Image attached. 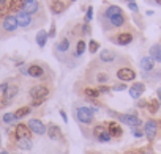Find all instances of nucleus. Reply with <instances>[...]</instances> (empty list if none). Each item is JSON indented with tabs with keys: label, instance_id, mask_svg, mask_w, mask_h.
<instances>
[{
	"label": "nucleus",
	"instance_id": "39",
	"mask_svg": "<svg viewBox=\"0 0 161 154\" xmlns=\"http://www.w3.org/2000/svg\"><path fill=\"white\" fill-rule=\"evenodd\" d=\"M126 88V85L125 84H117V85H114L112 87V90H115V91H123Z\"/></svg>",
	"mask_w": 161,
	"mask_h": 154
},
{
	"label": "nucleus",
	"instance_id": "1",
	"mask_svg": "<svg viewBox=\"0 0 161 154\" xmlns=\"http://www.w3.org/2000/svg\"><path fill=\"white\" fill-rule=\"evenodd\" d=\"M93 110L90 107H77L76 109V118L82 124H92L93 123Z\"/></svg>",
	"mask_w": 161,
	"mask_h": 154
},
{
	"label": "nucleus",
	"instance_id": "10",
	"mask_svg": "<svg viewBox=\"0 0 161 154\" xmlns=\"http://www.w3.org/2000/svg\"><path fill=\"white\" fill-rule=\"evenodd\" d=\"M16 138L21 140V138H30L32 137V131L29 129L27 124H18L16 126Z\"/></svg>",
	"mask_w": 161,
	"mask_h": 154
},
{
	"label": "nucleus",
	"instance_id": "3",
	"mask_svg": "<svg viewBox=\"0 0 161 154\" xmlns=\"http://www.w3.org/2000/svg\"><path fill=\"white\" fill-rule=\"evenodd\" d=\"M93 137L98 140V141H109L112 137L108 131V127H104L103 124H98L93 127Z\"/></svg>",
	"mask_w": 161,
	"mask_h": 154
},
{
	"label": "nucleus",
	"instance_id": "18",
	"mask_svg": "<svg viewBox=\"0 0 161 154\" xmlns=\"http://www.w3.org/2000/svg\"><path fill=\"white\" fill-rule=\"evenodd\" d=\"M153 66H155V61L152 60V57H142L141 58V68H142V71L144 72H150V71H153Z\"/></svg>",
	"mask_w": 161,
	"mask_h": 154
},
{
	"label": "nucleus",
	"instance_id": "47",
	"mask_svg": "<svg viewBox=\"0 0 161 154\" xmlns=\"http://www.w3.org/2000/svg\"><path fill=\"white\" fill-rule=\"evenodd\" d=\"M5 2H7V0H0V7H3V5H5Z\"/></svg>",
	"mask_w": 161,
	"mask_h": 154
},
{
	"label": "nucleus",
	"instance_id": "41",
	"mask_svg": "<svg viewBox=\"0 0 161 154\" xmlns=\"http://www.w3.org/2000/svg\"><path fill=\"white\" fill-rule=\"evenodd\" d=\"M98 91H100V95H101V93H109L111 88L106 87V85H100V87H98Z\"/></svg>",
	"mask_w": 161,
	"mask_h": 154
},
{
	"label": "nucleus",
	"instance_id": "32",
	"mask_svg": "<svg viewBox=\"0 0 161 154\" xmlns=\"http://www.w3.org/2000/svg\"><path fill=\"white\" fill-rule=\"evenodd\" d=\"M18 118H16V115L14 113H5L3 115V121L7 123V124H11V123H14Z\"/></svg>",
	"mask_w": 161,
	"mask_h": 154
},
{
	"label": "nucleus",
	"instance_id": "8",
	"mask_svg": "<svg viewBox=\"0 0 161 154\" xmlns=\"http://www.w3.org/2000/svg\"><path fill=\"white\" fill-rule=\"evenodd\" d=\"M144 132H145V135H147L148 140H153V138L156 137V132H158V123H156L155 120H148V121L145 123Z\"/></svg>",
	"mask_w": 161,
	"mask_h": 154
},
{
	"label": "nucleus",
	"instance_id": "33",
	"mask_svg": "<svg viewBox=\"0 0 161 154\" xmlns=\"http://www.w3.org/2000/svg\"><path fill=\"white\" fill-rule=\"evenodd\" d=\"M98 47H100V44H98V41H95V39H92V41L89 43V52H90V54H95V52L98 50Z\"/></svg>",
	"mask_w": 161,
	"mask_h": 154
},
{
	"label": "nucleus",
	"instance_id": "46",
	"mask_svg": "<svg viewBox=\"0 0 161 154\" xmlns=\"http://www.w3.org/2000/svg\"><path fill=\"white\" fill-rule=\"evenodd\" d=\"M60 115H62V118H63V121H68V120H66V113H65L63 110L60 112Z\"/></svg>",
	"mask_w": 161,
	"mask_h": 154
},
{
	"label": "nucleus",
	"instance_id": "2",
	"mask_svg": "<svg viewBox=\"0 0 161 154\" xmlns=\"http://www.w3.org/2000/svg\"><path fill=\"white\" fill-rule=\"evenodd\" d=\"M29 95H30L32 99H47V96H49V88H47L46 85H35V87L30 88Z\"/></svg>",
	"mask_w": 161,
	"mask_h": 154
},
{
	"label": "nucleus",
	"instance_id": "36",
	"mask_svg": "<svg viewBox=\"0 0 161 154\" xmlns=\"http://www.w3.org/2000/svg\"><path fill=\"white\" fill-rule=\"evenodd\" d=\"M133 135L139 138V137H142V135H144V131H141L139 127H133Z\"/></svg>",
	"mask_w": 161,
	"mask_h": 154
},
{
	"label": "nucleus",
	"instance_id": "44",
	"mask_svg": "<svg viewBox=\"0 0 161 154\" xmlns=\"http://www.w3.org/2000/svg\"><path fill=\"white\" fill-rule=\"evenodd\" d=\"M137 107H141V109H144V107H148V101H145V99H141V101L137 102Z\"/></svg>",
	"mask_w": 161,
	"mask_h": 154
},
{
	"label": "nucleus",
	"instance_id": "49",
	"mask_svg": "<svg viewBox=\"0 0 161 154\" xmlns=\"http://www.w3.org/2000/svg\"><path fill=\"white\" fill-rule=\"evenodd\" d=\"M0 154H8V152H5V151H3V152H0Z\"/></svg>",
	"mask_w": 161,
	"mask_h": 154
},
{
	"label": "nucleus",
	"instance_id": "7",
	"mask_svg": "<svg viewBox=\"0 0 161 154\" xmlns=\"http://www.w3.org/2000/svg\"><path fill=\"white\" fill-rule=\"evenodd\" d=\"M29 129L33 132V134H36V135H43V134H46V126H44V123L41 121V120H36V118H33V120H30L29 121Z\"/></svg>",
	"mask_w": 161,
	"mask_h": 154
},
{
	"label": "nucleus",
	"instance_id": "14",
	"mask_svg": "<svg viewBox=\"0 0 161 154\" xmlns=\"http://www.w3.org/2000/svg\"><path fill=\"white\" fill-rule=\"evenodd\" d=\"M16 19H18V25L19 27H30L32 25V16L27 14V13H24V11L18 13Z\"/></svg>",
	"mask_w": 161,
	"mask_h": 154
},
{
	"label": "nucleus",
	"instance_id": "37",
	"mask_svg": "<svg viewBox=\"0 0 161 154\" xmlns=\"http://www.w3.org/2000/svg\"><path fill=\"white\" fill-rule=\"evenodd\" d=\"M92 18H93V8L89 7V8H87V18H86V21L89 22V21H92Z\"/></svg>",
	"mask_w": 161,
	"mask_h": 154
},
{
	"label": "nucleus",
	"instance_id": "9",
	"mask_svg": "<svg viewBox=\"0 0 161 154\" xmlns=\"http://www.w3.org/2000/svg\"><path fill=\"white\" fill-rule=\"evenodd\" d=\"M2 27H3L5 32H14V30L19 27L16 16H7V18L3 19V22H2Z\"/></svg>",
	"mask_w": 161,
	"mask_h": 154
},
{
	"label": "nucleus",
	"instance_id": "19",
	"mask_svg": "<svg viewBox=\"0 0 161 154\" xmlns=\"http://www.w3.org/2000/svg\"><path fill=\"white\" fill-rule=\"evenodd\" d=\"M47 135H49L51 140H60V138H62V131H60L58 126L49 124V127H47Z\"/></svg>",
	"mask_w": 161,
	"mask_h": 154
},
{
	"label": "nucleus",
	"instance_id": "11",
	"mask_svg": "<svg viewBox=\"0 0 161 154\" xmlns=\"http://www.w3.org/2000/svg\"><path fill=\"white\" fill-rule=\"evenodd\" d=\"M40 10V3L38 0H25L24 2V7H22V11L27 13V14H33Z\"/></svg>",
	"mask_w": 161,
	"mask_h": 154
},
{
	"label": "nucleus",
	"instance_id": "16",
	"mask_svg": "<svg viewBox=\"0 0 161 154\" xmlns=\"http://www.w3.org/2000/svg\"><path fill=\"white\" fill-rule=\"evenodd\" d=\"M108 19V22L111 24V27H122L123 24H125V21H126V18H125V14H117V16H111V18H106Z\"/></svg>",
	"mask_w": 161,
	"mask_h": 154
},
{
	"label": "nucleus",
	"instance_id": "12",
	"mask_svg": "<svg viewBox=\"0 0 161 154\" xmlns=\"http://www.w3.org/2000/svg\"><path fill=\"white\" fill-rule=\"evenodd\" d=\"M27 74L30 77H36V79H40V77L44 75V68L41 64H30L27 68Z\"/></svg>",
	"mask_w": 161,
	"mask_h": 154
},
{
	"label": "nucleus",
	"instance_id": "31",
	"mask_svg": "<svg viewBox=\"0 0 161 154\" xmlns=\"http://www.w3.org/2000/svg\"><path fill=\"white\" fill-rule=\"evenodd\" d=\"M89 98H98L100 96V91H98V88H86V91H84Z\"/></svg>",
	"mask_w": 161,
	"mask_h": 154
},
{
	"label": "nucleus",
	"instance_id": "45",
	"mask_svg": "<svg viewBox=\"0 0 161 154\" xmlns=\"http://www.w3.org/2000/svg\"><path fill=\"white\" fill-rule=\"evenodd\" d=\"M156 95H158V101H159V104H161V88H158Z\"/></svg>",
	"mask_w": 161,
	"mask_h": 154
},
{
	"label": "nucleus",
	"instance_id": "6",
	"mask_svg": "<svg viewBox=\"0 0 161 154\" xmlns=\"http://www.w3.org/2000/svg\"><path fill=\"white\" fill-rule=\"evenodd\" d=\"M117 118H119L122 123H125V124H128V126H131V127H139V126H141V120H139L137 115H134V113L117 115Z\"/></svg>",
	"mask_w": 161,
	"mask_h": 154
},
{
	"label": "nucleus",
	"instance_id": "15",
	"mask_svg": "<svg viewBox=\"0 0 161 154\" xmlns=\"http://www.w3.org/2000/svg\"><path fill=\"white\" fill-rule=\"evenodd\" d=\"M115 52L114 50H111V49H103L101 50V54H100V60L103 61V63H112L114 60H115Z\"/></svg>",
	"mask_w": 161,
	"mask_h": 154
},
{
	"label": "nucleus",
	"instance_id": "51",
	"mask_svg": "<svg viewBox=\"0 0 161 154\" xmlns=\"http://www.w3.org/2000/svg\"><path fill=\"white\" fill-rule=\"evenodd\" d=\"M128 2H133V0H128Z\"/></svg>",
	"mask_w": 161,
	"mask_h": 154
},
{
	"label": "nucleus",
	"instance_id": "26",
	"mask_svg": "<svg viewBox=\"0 0 161 154\" xmlns=\"http://www.w3.org/2000/svg\"><path fill=\"white\" fill-rule=\"evenodd\" d=\"M24 2L25 0H11L10 2V10L11 11H22V7H24Z\"/></svg>",
	"mask_w": 161,
	"mask_h": 154
},
{
	"label": "nucleus",
	"instance_id": "13",
	"mask_svg": "<svg viewBox=\"0 0 161 154\" xmlns=\"http://www.w3.org/2000/svg\"><path fill=\"white\" fill-rule=\"evenodd\" d=\"M144 91H145V85L141 84V82H136V84L130 88V96H131L133 99H139Z\"/></svg>",
	"mask_w": 161,
	"mask_h": 154
},
{
	"label": "nucleus",
	"instance_id": "50",
	"mask_svg": "<svg viewBox=\"0 0 161 154\" xmlns=\"http://www.w3.org/2000/svg\"><path fill=\"white\" fill-rule=\"evenodd\" d=\"M144 154H152V152H144Z\"/></svg>",
	"mask_w": 161,
	"mask_h": 154
},
{
	"label": "nucleus",
	"instance_id": "23",
	"mask_svg": "<svg viewBox=\"0 0 161 154\" xmlns=\"http://www.w3.org/2000/svg\"><path fill=\"white\" fill-rule=\"evenodd\" d=\"M117 14H123L122 8L117 5H111L104 10V18H111V16H117Z\"/></svg>",
	"mask_w": 161,
	"mask_h": 154
},
{
	"label": "nucleus",
	"instance_id": "40",
	"mask_svg": "<svg viewBox=\"0 0 161 154\" xmlns=\"http://www.w3.org/2000/svg\"><path fill=\"white\" fill-rule=\"evenodd\" d=\"M47 36H49V38H54V36H55V24H54V22L51 24V30H49Z\"/></svg>",
	"mask_w": 161,
	"mask_h": 154
},
{
	"label": "nucleus",
	"instance_id": "43",
	"mask_svg": "<svg viewBox=\"0 0 161 154\" xmlns=\"http://www.w3.org/2000/svg\"><path fill=\"white\" fill-rule=\"evenodd\" d=\"M44 101H46V99H33V101H32V107H38V105H41Z\"/></svg>",
	"mask_w": 161,
	"mask_h": 154
},
{
	"label": "nucleus",
	"instance_id": "38",
	"mask_svg": "<svg viewBox=\"0 0 161 154\" xmlns=\"http://www.w3.org/2000/svg\"><path fill=\"white\" fill-rule=\"evenodd\" d=\"M82 33H84V35H90V33H92V28H90L89 24H84V25H82Z\"/></svg>",
	"mask_w": 161,
	"mask_h": 154
},
{
	"label": "nucleus",
	"instance_id": "48",
	"mask_svg": "<svg viewBox=\"0 0 161 154\" xmlns=\"http://www.w3.org/2000/svg\"><path fill=\"white\" fill-rule=\"evenodd\" d=\"M155 3L156 5H161V0H155Z\"/></svg>",
	"mask_w": 161,
	"mask_h": 154
},
{
	"label": "nucleus",
	"instance_id": "27",
	"mask_svg": "<svg viewBox=\"0 0 161 154\" xmlns=\"http://www.w3.org/2000/svg\"><path fill=\"white\" fill-rule=\"evenodd\" d=\"M86 41H82V39H80V41H77V44H76V57H80V55H82L84 52H86Z\"/></svg>",
	"mask_w": 161,
	"mask_h": 154
},
{
	"label": "nucleus",
	"instance_id": "28",
	"mask_svg": "<svg viewBox=\"0 0 161 154\" xmlns=\"http://www.w3.org/2000/svg\"><path fill=\"white\" fill-rule=\"evenodd\" d=\"M18 146L21 149H32V140L30 138H21V140H18Z\"/></svg>",
	"mask_w": 161,
	"mask_h": 154
},
{
	"label": "nucleus",
	"instance_id": "25",
	"mask_svg": "<svg viewBox=\"0 0 161 154\" xmlns=\"http://www.w3.org/2000/svg\"><path fill=\"white\" fill-rule=\"evenodd\" d=\"M47 32H44V30H40L38 33H36V43H38V46L40 47H44L46 46V41H47Z\"/></svg>",
	"mask_w": 161,
	"mask_h": 154
},
{
	"label": "nucleus",
	"instance_id": "34",
	"mask_svg": "<svg viewBox=\"0 0 161 154\" xmlns=\"http://www.w3.org/2000/svg\"><path fill=\"white\" fill-rule=\"evenodd\" d=\"M97 80H98L100 84H106V82H109V75H108V74H104V72H98Z\"/></svg>",
	"mask_w": 161,
	"mask_h": 154
},
{
	"label": "nucleus",
	"instance_id": "42",
	"mask_svg": "<svg viewBox=\"0 0 161 154\" xmlns=\"http://www.w3.org/2000/svg\"><path fill=\"white\" fill-rule=\"evenodd\" d=\"M128 8H130L131 11H136V13L139 11V8H137V5H136V2H130V3H128Z\"/></svg>",
	"mask_w": 161,
	"mask_h": 154
},
{
	"label": "nucleus",
	"instance_id": "52",
	"mask_svg": "<svg viewBox=\"0 0 161 154\" xmlns=\"http://www.w3.org/2000/svg\"><path fill=\"white\" fill-rule=\"evenodd\" d=\"M71 2H76V0H71Z\"/></svg>",
	"mask_w": 161,
	"mask_h": 154
},
{
	"label": "nucleus",
	"instance_id": "4",
	"mask_svg": "<svg viewBox=\"0 0 161 154\" xmlns=\"http://www.w3.org/2000/svg\"><path fill=\"white\" fill-rule=\"evenodd\" d=\"M19 93V88H18V85H10V84H7V87H5V90H3V98H2V105H7L16 95Z\"/></svg>",
	"mask_w": 161,
	"mask_h": 154
},
{
	"label": "nucleus",
	"instance_id": "22",
	"mask_svg": "<svg viewBox=\"0 0 161 154\" xmlns=\"http://www.w3.org/2000/svg\"><path fill=\"white\" fill-rule=\"evenodd\" d=\"M131 41H133V35L128 33V32H122V33L117 35V43L122 44V46H126V44H130Z\"/></svg>",
	"mask_w": 161,
	"mask_h": 154
},
{
	"label": "nucleus",
	"instance_id": "5",
	"mask_svg": "<svg viewBox=\"0 0 161 154\" xmlns=\"http://www.w3.org/2000/svg\"><path fill=\"white\" fill-rule=\"evenodd\" d=\"M117 79L122 82H131L136 79V72L131 68H120L117 71Z\"/></svg>",
	"mask_w": 161,
	"mask_h": 154
},
{
	"label": "nucleus",
	"instance_id": "24",
	"mask_svg": "<svg viewBox=\"0 0 161 154\" xmlns=\"http://www.w3.org/2000/svg\"><path fill=\"white\" fill-rule=\"evenodd\" d=\"M69 49V41H68V38H62L57 44H55V50L57 52H66Z\"/></svg>",
	"mask_w": 161,
	"mask_h": 154
},
{
	"label": "nucleus",
	"instance_id": "30",
	"mask_svg": "<svg viewBox=\"0 0 161 154\" xmlns=\"http://www.w3.org/2000/svg\"><path fill=\"white\" fill-rule=\"evenodd\" d=\"M30 107H21V109H18L16 112H14V115H16V118L19 120V118H24V116H27L29 113H30Z\"/></svg>",
	"mask_w": 161,
	"mask_h": 154
},
{
	"label": "nucleus",
	"instance_id": "29",
	"mask_svg": "<svg viewBox=\"0 0 161 154\" xmlns=\"http://www.w3.org/2000/svg\"><path fill=\"white\" fill-rule=\"evenodd\" d=\"M159 101L158 99H150L148 101V110H150V113H156L158 112V109H159Z\"/></svg>",
	"mask_w": 161,
	"mask_h": 154
},
{
	"label": "nucleus",
	"instance_id": "20",
	"mask_svg": "<svg viewBox=\"0 0 161 154\" xmlns=\"http://www.w3.org/2000/svg\"><path fill=\"white\" fill-rule=\"evenodd\" d=\"M108 131H109V134H111V137H115V138H119L120 135H122V127L115 123V121H111L109 124H108Z\"/></svg>",
	"mask_w": 161,
	"mask_h": 154
},
{
	"label": "nucleus",
	"instance_id": "17",
	"mask_svg": "<svg viewBox=\"0 0 161 154\" xmlns=\"http://www.w3.org/2000/svg\"><path fill=\"white\" fill-rule=\"evenodd\" d=\"M148 57H152L153 61L161 63V44H153L148 50Z\"/></svg>",
	"mask_w": 161,
	"mask_h": 154
},
{
	"label": "nucleus",
	"instance_id": "21",
	"mask_svg": "<svg viewBox=\"0 0 161 154\" xmlns=\"http://www.w3.org/2000/svg\"><path fill=\"white\" fill-rule=\"evenodd\" d=\"M65 10H66V5L62 2V0H54L52 5H51V11H52L54 14H60V13H63Z\"/></svg>",
	"mask_w": 161,
	"mask_h": 154
},
{
	"label": "nucleus",
	"instance_id": "35",
	"mask_svg": "<svg viewBox=\"0 0 161 154\" xmlns=\"http://www.w3.org/2000/svg\"><path fill=\"white\" fill-rule=\"evenodd\" d=\"M8 13H10V5H8V7H5V5H3V7H0V18H3V19H5L7 16H10Z\"/></svg>",
	"mask_w": 161,
	"mask_h": 154
}]
</instances>
